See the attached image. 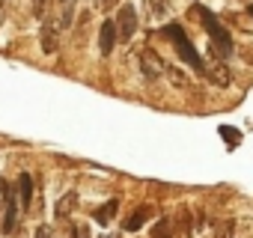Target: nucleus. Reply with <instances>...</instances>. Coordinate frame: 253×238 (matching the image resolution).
I'll return each instance as SVG.
<instances>
[{"label":"nucleus","instance_id":"4468645a","mask_svg":"<svg viewBox=\"0 0 253 238\" xmlns=\"http://www.w3.org/2000/svg\"><path fill=\"white\" fill-rule=\"evenodd\" d=\"M191 211L188 208H179V214H176V223H179V232H182V238H191V232H194V226H191Z\"/></svg>","mask_w":253,"mask_h":238},{"label":"nucleus","instance_id":"dca6fc26","mask_svg":"<svg viewBox=\"0 0 253 238\" xmlns=\"http://www.w3.org/2000/svg\"><path fill=\"white\" fill-rule=\"evenodd\" d=\"M235 235V220L229 217V220H220L217 226H214V238H232Z\"/></svg>","mask_w":253,"mask_h":238},{"label":"nucleus","instance_id":"1a4fd4ad","mask_svg":"<svg viewBox=\"0 0 253 238\" xmlns=\"http://www.w3.org/2000/svg\"><path fill=\"white\" fill-rule=\"evenodd\" d=\"M206 75H209V80L214 83V86H229V80H232V75H229V69L223 66V63H214L211 69H206Z\"/></svg>","mask_w":253,"mask_h":238},{"label":"nucleus","instance_id":"f03ea898","mask_svg":"<svg viewBox=\"0 0 253 238\" xmlns=\"http://www.w3.org/2000/svg\"><path fill=\"white\" fill-rule=\"evenodd\" d=\"M167 33H170V39L176 42L179 54H182V57H185V60H188V63H191L197 72H206V69H203V60H200V54L191 48V42H188V36L182 33V27H179V24H170V30H167Z\"/></svg>","mask_w":253,"mask_h":238},{"label":"nucleus","instance_id":"b1692460","mask_svg":"<svg viewBox=\"0 0 253 238\" xmlns=\"http://www.w3.org/2000/svg\"><path fill=\"white\" fill-rule=\"evenodd\" d=\"M0 3H3V0H0Z\"/></svg>","mask_w":253,"mask_h":238},{"label":"nucleus","instance_id":"6e6552de","mask_svg":"<svg viewBox=\"0 0 253 238\" xmlns=\"http://www.w3.org/2000/svg\"><path fill=\"white\" fill-rule=\"evenodd\" d=\"M152 211H155L152 205H137V208L131 211V217H128V220H125L122 226H125V229H128V232H137V229H140V226H143V223H146V220L152 217Z\"/></svg>","mask_w":253,"mask_h":238},{"label":"nucleus","instance_id":"a211bd4d","mask_svg":"<svg viewBox=\"0 0 253 238\" xmlns=\"http://www.w3.org/2000/svg\"><path fill=\"white\" fill-rule=\"evenodd\" d=\"M149 9H152V15L164 18L167 15V0H149Z\"/></svg>","mask_w":253,"mask_h":238},{"label":"nucleus","instance_id":"f257e3e1","mask_svg":"<svg viewBox=\"0 0 253 238\" xmlns=\"http://www.w3.org/2000/svg\"><path fill=\"white\" fill-rule=\"evenodd\" d=\"M197 12H200V18H203V24H206L209 36H211V39H214V42L220 45V57H226V54L232 51V39H229V33H226V30H223V27H220V24L214 21V15H211L209 9H203V6H200Z\"/></svg>","mask_w":253,"mask_h":238},{"label":"nucleus","instance_id":"412c9836","mask_svg":"<svg viewBox=\"0 0 253 238\" xmlns=\"http://www.w3.org/2000/svg\"><path fill=\"white\" fill-rule=\"evenodd\" d=\"M119 3V0H101V9H113Z\"/></svg>","mask_w":253,"mask_h":238},{"label":"nucleus","instance_id":"aec40b11","mask_svg":"<svg viewBox=\"0 0 253 238\" xmlns=\"http://www.w3.org/2000/svg\"><path fill=\"white\" fill-rule=\"evenodd\" d=\"M33 238H54V232H51V226H45V223H42V226L36 229V235H33Z\"/></svg>","mask_w":253,"mask_h":238},{"label":"nucleus","instance_id":"9b49d317","mask_svg":"<svg viewBox=\"0 0 253 238\" xmlns=\"http://www.w3.org/2000/svg\"><path fill=\"white\" fill-rule=\"evenodd\" d=\"M167 80L176 86V89H188L191 86V80H188V75L179 69V66H167Z\"/></svg>","mask_w":253,"mask_h":238},{"label":"nucleus","instance_id":"ddd939ff","mask_svg":"<svg viewBox=\"0 0 253 238\" xmlns=\"http://www.w3.org/2000/svg\"><path fill=\"white\" fill-rule=\"evenodd\" d=\"M116 208H119V202H116V199H110V202H104L101 208H95V214H92V217L104 226V223H110V217L116 214Z\"/></svg>","mask_w":253,"mask_h":238},{"label":"nucleus","instance_id":"f8f14e48","mask_svg":"<svg viewBox=\"0 0 253 238\" xmlns=\"http://www.w3.org/2000/svg\"><path fill=\"white\" fill-rule=\"evenodd\" d=\"M75 205H78V194H75V191H69V194L57 202V217H60V220H63V217H69Z\"/></svg>","mask_w":253,"mask_h":238},{"label":"nucleus","instance_id":"0eeeda50","mask_svg":"<svg viewBox=\"0 0 253 238\" xmlns=\"http://www.w3.org/2000/svg\"><path fill=\"white\" fill-rule=\"evenodd\" d=\"M60 30H63V24H57L51 18L42 24V51L45 54H57V48H60Z\"/></svg>","mask_w":253,"mask_h":238},{"label":"nucleus","instance_id":"423d86ee","mask_svg":"<svg viewBox=\"0 0 253 238\" xmlns=\"http://www.w3.org/2000/svg\"><path fill=\"white\" fill-rule=\"evenodd\" d=\"M119 39V30H116V21H101V30H98V54L101 57H110L113 54V45Z\"/></svg>","mask_w":253,"mask_h":238},{"label":"nucleus","instance_id":"9d476101","mask_svg":"<svg viewBox=\"0 0 253 238\" xmlns=\"http://www.w3.org/2000/svg\"><path fill=\"white\" fill-rule=\"evenodd\" d=\"M33 176L30 173H21L18 176V197H21V205L24 208H30V202H33Z\"/></svg>","mask_w":253,"mask_h":238},{"label":"nucleus","instance_id":"2eb2a0df","mask_svg":"<svg viewBox=\"0 0 253 238\" xmlns=\"http://www.w3.org/2000/svg\"><path fill=\"white\" fill-rule=\"evenodd\" d=\"M152 238H173V223H170V217H161V220L152 226Z\"/></svg>","mask_w":253,"mask_h":238},{"label":"nucleus","instance_id":"f3484780","mask_svg":"<svg viewBox=\"0 0 253 238\" xmlns=\"http://www.w3.org/2000/svg\"><path fill=\"white\" fill-rule=\"evenodd\" d=\"M48 9H51V0H33V12H36L39 18L48 21Z\"/></svg>","mask_w":253,"mask_h":238},{"label":"nucleus","instance_id":"39448f33","mask_svg":"<svg viewBox=\"0 0 253 238\" xmlns=\"http://www.w3.org/2000/svg\"><path fill=\"white\" fill-rule=\"evenodd\" d=\"M18 202H21V197L15 194V188H9L6 191V202H3V217H0V229H3L6 235L15 229V223H18Z\"/></svg>","mask_w":253,"mask_h":238},{"label":"nucleus","instance_id":"7ed1b4c3","mask_svg":"<svg viewBox=\"0 0 253 238\" xmlns=\"http://www.w3.org/2000/svg\"><path fill=\"white\" fill-rule=\"evenodd\" d=\"M140 75H143L146 80H158V78L167 75L164 60H161L152 48H143V51H140Z\"/></svg>","mask_w":253,"mask_h":238},{"label":"nucleus","instance_id":"20e7f679","mask_svg":"<svg viewBox=\"0 0 253 238\" xmlns=\"http://www.w3.org/2000/svg\"><path fill=\"white\" fill-rule=\"evenodd\" d=\"M116 30H119V42H128V39L134 36V30H137V12H134L131 3H125V6L119 9V15H116Z\"/></svg>","mask_w":253,"mask_h":238},{"label":"nucleus","instance_id":"5701e85b","mask_svg":"<svg viewBox=\"0 0 253 238\" xmlns=\"http://www.w3.org/2000/svg\"><path fill=\"white\" fill-rule=\"evenodd\" d=\"M104 238H110V235H104Z\"/></svg>","mask_w":253,"mask_h":238},{"label":"nucleus","instance_id":"6ab92c4d","mask_svg":"<svg viewBox=\"0 0 253 238\" xmlns=\"http://www.w3.org/2000/svg\"><path fill=\"white\" fill-rule=\"evenodd\" d=\"M72 232H75V238H92V235H89V229H86V223H78Z\"/></svg>","mask_w":253,"mask_h":238},{"label":"nucleus","instance_id":"4be33fe9","mask_svg":"<svg viewBox=\"0 0 253 238\" xmlns=\"http://www.w3.org/2000/svg\"><path fill=\"white\" fill-rule=\"evenodd\" d=\"M250 15H253V6H250Z\"/></svg>","mask_w":253,"mask_h":238}]
</instances>
